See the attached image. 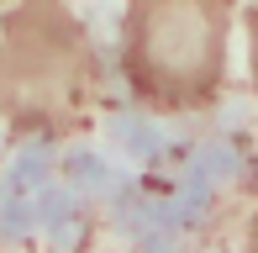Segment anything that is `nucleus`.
<instances>
[{
    "mask_svg": "<svg viewBox=\"0 0 258 253\" xmlns=\"http://www.w3.org/2000/svg\"><path fill=\"white\" fill-rule=\"evenodd\" d=\"M95 85V42L69 0H11L0 11V116L11 132H74Z\"/></svg>",
    "mask_w": 258,
    "mask_h": 253,
    "instance_id": "f257e3e1",
    "label": "nucleus"
},
{
    "mask_svg": "<svg viewBox=\"0 0 258 253\" xmlns=\"http://www.w3.org/2000/svg\"><path fill=\"white\" fill-rule=\"evenodd\" d=\"M232 0H126L121 74L148 111H206L227 85Z\"/></svg>",
    "mask_w": 258,
    "mask_h": 253,
    "instance_id": "f03ea898",
    "label": "nucleus"
},
{
    "mask_svg": "<svg viewBox=\"0 0 258 253\" xmlns=\"http://www.w3.org/2000/svg\"><path fill=\"white\" fill-rule=\"evenodd\" d=\"M248 74H253V90H258V6L248 11Z\"/></svg>",
    "mask_w": 258,
    "mask_h": 253,
    "instance_id": "7ed1b4c3",
    "label": "nucleus"
}]
</instances>
